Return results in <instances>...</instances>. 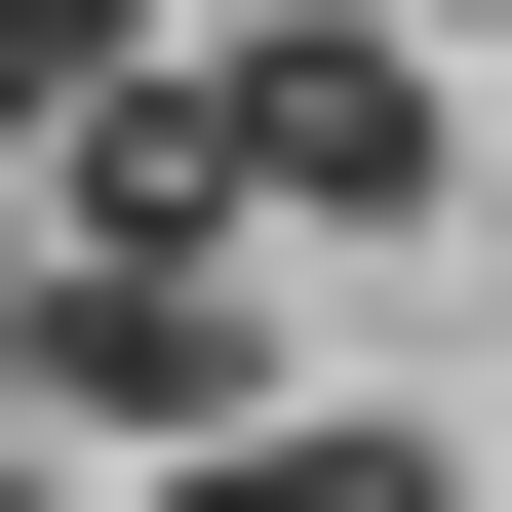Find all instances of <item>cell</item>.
<instances>
[{"label":"cell","instance_id":"obj_1","mask_svg":"<svg viewBox=\"0 0 512 512\" xmlns=\"http://www.w3.org/2000/svg\"><path fill=\"white\" fill-rule=\"evenodd\" d=\"M197 158H237V237H394L473 119H434V40H355V0H316V40H197Z\"/></svg>","mask_w":512,"mask_h":512},{"label":"cell","instance_id":"obj_2","mask_svg":"<svg viewBox=\"0 0 512 512\" xmlns=\"http://www.w3.org/2000/svg\"><path fill=\"white\" fill-rule=\"evenodd\" d=\"M40 434H276V355H237V276H197V237H40Z\"/></svg>","mask_w":512,"mask_h":512},{"label":"cell","instance_id":"obj_3","mask_svg":"<svg viewBox=\"0 0 512 512\" xmlns=\"http://www.w3.org/2000/svg\"><path fill=\"white\" fill-rule=\"evenodd\" d=\"M158 512H434V434H197Z\"/></svg>","mask_w":512,"mask_h":512}]
</instances>
